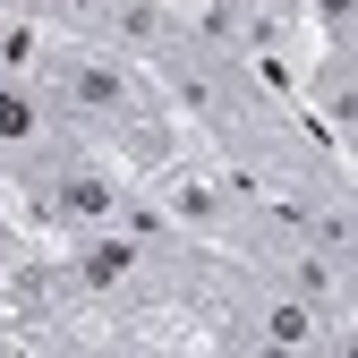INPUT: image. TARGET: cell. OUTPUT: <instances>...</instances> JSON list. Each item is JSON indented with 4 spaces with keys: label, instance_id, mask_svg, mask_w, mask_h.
Segmentation results:
<instances>
[{
    "label": "cell",
    "instance_id": "277c9868",
    "mask_svg": "<svg viewBox=\"0 0 358 358\" xmlns=\"http://www.w3.org/2000/svg\"><path fill=\"white\" fill-rule=\"evenodd\" d=\"M69 145H85V137L52 111V94H43L34 77H9V69H0V188L26 179V171H43V162L69 154Z\"/></svg>",
    "mask_w": 358,
    "mask_h": 358
},
{
    "label": "cell",
    "instance_id": "6da1fadb",
    "mask_svg": "<svg viewBox=\"0 0 358 358\" xmlns=\"http://www.w3.org/2000/svg\"><path fill=\"white\" fill-rule=\"evenodd\" d=\"M43 94H52V111L77 128L85 145H103V154H120L128 171H162L179 145H188V128H179V111L162 103V85H154V69L145 60H128V52H111V43H94V34H52V52H43Z\"/></svg>",
    "mask_w": 358,
    "mask_h": 358
},
{
    "label": "cell",
    "instance_id": "3957f363",
    "mask_svg": "<svg viewBox=\"0 0 358 358\" xmlns=\"http://www.w3.org/2000/svg\"><path fill=\"white\" fill-rule=\"evenodd\" d=\"M0 196L17 205V222H26L34 239H69V231H103V222H120V205L137 196V171H128L120 154H103V145H69V154H52L43 171L9 179Z\"/></svg>",
    "mask_w": 358,
    "mask_h": 358
},
{
    "label": "cell",
    "instance_id": "7a4b0ae2",
    "mask_svg": "<svg viewBox=\"0 0 358 358\" xmlns=\"http://www.w3.org/2000/svg\"><path fill=\"white\" fill-rule=\"evenodd\" d=\"M179 324H188L196 350H264V358H341L350 350V307H324L222 248L196 256Z\"/></svg>",
    "mask_w": 358,
    "mask_h": 358
}]
</instances>
